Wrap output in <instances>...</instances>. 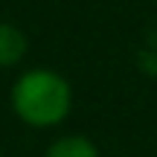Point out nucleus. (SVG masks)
<instances>
[{"instance_id":"nucleus-1","label":"nucleus","mask_w":157,"mask_h":157,"mask_svg":"<svg viewBox=\"0 0 157 157\" xmlns=\"http://www.w3.org/2000/svg\"><path fill=\"white\" fill-rule=\"evenodd\" d=\"M73 93L64 76L56 70H29L12 87V108L32 128L58 125L70 113Z\"/></svg>"},{"instance_id":"nucleus-2","label":"nucleus","mask_w":157,"mask_h":157,"mask_svg":"<svg viewBox=\"0 0 157 157\" xmlns=\"http://www.w3.org/2000/svg\"><path fill=\"white\" fill-rule=\"evenodd\" d=\"M26 52V35L15 23H0V67L17 64Z\"/></svg>"},{"instance_id":"nucleus-3","label":"nucleus","mask_w":157,"mask_h":157,"mask_svg":"<svg viewBox=\"0 0 157 157\" xmlns=\"http://www.w3.org/2000/svg\"><path fill=\"white\" fill-rule=\"evenodd\" d=\"M44 157H99V154H96V146L87 140V137L73 134V137H61V140H56Z\"/></svg>"}]
</instances>
